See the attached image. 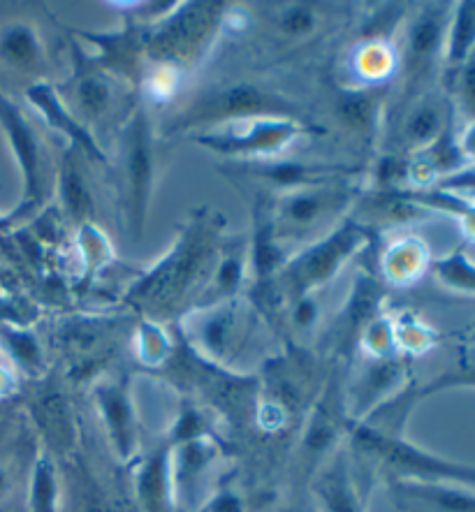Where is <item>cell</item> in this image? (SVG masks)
I'll use <instances>...</instances> for the list:
<instances>
[{"label": "cell", "instance_id": "d6a6232c", "mask_svg": "<svg viewBox=\"0 0 475 512\" xmlns=\"http://www.w3.org/2000/svg\"><path fill=\"white\" fill-rule=\"evenodd\" d=\"M469 334V339H471V343H466V346H475V325L471 327V332H466Z\"/></svg>", "mask_w": 475, "mask_h": 512}, {"label": "cell", "instance_id": "9a60e30c", "mask_svg": "<svg viewBox=\"0 0 475 512\" xmlns=\"http://www.w3.org/2000/svg\"><path fill=\"white\" fill-rule=\"evenodd\" d=\"M170 450L153 452L137 473V499L142 512H172Z\"/></svg>", "mask_w": 475, "mask_h": 512}, {"label": "cell", "instance_id": "52a82bcc", "mask_svg": "<svg viewBox=\"0 0 475 512\" xmlns=\"http://www.w3.org/2000/svg\"><path fill=\"white\" fill-rule=\"evenodd\" d=\"M348 394L341 392L339 383L325 387L299 445V462L304 473H316L318 466L327 464V457H334V443L343 427H350L348 420Z\"/></svg>", "mask_w": 475, "mask_h": 512}, {"label": "cell", "instance_id": "5bb4252c", "mask_svg": "<svg viewBox=\"0 0 475 512\" xmlns=\"http://www.w3.org/2000/svg\"><path fill=\"white\" fill-rule=\"evenodd\" d=\"M313 489L323 512H367V503L343 452H334V457L318 473Z\"/></svg>", "mask_w": 475, "mask_h": 512}, {"label": "cell", "instance_id": "f1b7e54d", "mask_svg": "<svg viewBox=\"0 0 475 512\" xmlns=\"http://www.w3.org/2000/svg\"><path fill=\"white\" fill-rule=\"evenodd\" d=\"M292 320H295V325L299 329H311L316 325L318 320V302L316 297L311 295H302L295 299V306H292Z\"/></svg>", "mask_w": 475, "mask_h": 512}, {"label": "cell", "instance_id": "4dcf8cb0", "mask_svg": "<svg viewBox=\"0 0 475 512\" xmlns=\"http://www.w3.org/2000/svg\"><path fill=\"white\" fill-rule=\"evenodd\" d=\"M459 149H462L464 158L469 160V165H475V121L469 123V128L459 137Z\"/></svg>", "mask_w": 475, "mask_h": 512}, {"label": "cell", "instance_id": "d6986e66", "mask_svg": "<svg viewBox=\"0 0 475 512\" xmlns=\"http://www.w3.org/2000/svg\"><path fill=\"white\" fill-rule=\"evenodd\" d=\"M0 58L19 70H33L42 63V42L28 24H10L0 31Z\"/></svg>", "mask_w": 475, "mask_h": 512}, {"label": "cell", "instance_id": "cb8c5ba5", "mask_svg": "<svg viewBox=\"0 0 475 512\" xmlns=\"http://www.w3.org/2000/svg\"><path fill=\"white\" fill-rule=\"evenodd\" d=\"M431 269H434L436 279L445 288L464 292V295H475V262L466 255L464 248H455L445 258L436 260Z\"/></svg>", "mask_w": 475, "mask_h": 512}, {"label": "cell", "instance_id": "30bf717a", "mask_svg": "<svg viewBox=\"0 0 475 512\" xmlns=\"http://www.w3.org/2000/svg\"><path fill=\"white\" fill-rule=\"evenodd\" d=\"M390 489L404 512H475V489L455 482L390 480Z\"/></svg>", "mask_w": 475, "mask_h": 512}, {"label": "cell", "instance_id": "1f68e13d", "mask_svg": "<svg viewBox=\"0 0 475 512\" xmlns=\"http://www.w3.org/2000/svg\"><path fill=\"white\" fill-rule=\"evenodd\" d=\"M12 492V475H10V468L0 464V503H3L7 496Z\"/></svg>", "mask_w": 475, "mask_h": 512}, {"label": "cell", "instance_id": "7c38bea8", "mask_svg": "<svg viewBox=\"0 0 475 512\" xmlns=\"http://www.w3.org/2000/svg\"><path fill=\"white\" fill-rule=\"evenodd\" d=\"M202 119L209 123H232L241 119H255V116H283V105L253 86L239 84L232 89L218 93L214 100H207L200 109ZM197 116V119H200Z\"/></svg>", "mask_w": 475, "mask_h": 512}, {"label": "cell", "instance_id": "7402d4cb", "mask_svg": "<svg viewBox=\"0 0 475 512\" xmlns=\"http://www.w3.org/2000/svg\"><path fill=\"white\" fill-rule=\"evenodd\" d=\"M38 415L42 429L54 443V448H68L72 441V411L58 392H47L40 397Z\"/></svg>", "mask_w": 475, "mask_h": 512}, {"label": "cell", "instance_id": "9c48e42d", "mask_svg": "<svg viewBox=\"0 0 475 512\" xmlns=\"http://www.w3.org/2000/svg\"><path fill=\"white\" fill-rule=\"evenodd\" d=\"M348 193L336 186H311L292 190L279 202L276 225L283 232H304L346 207Z\"/></svg>", "mask_w": 475, "mask_h": 512}, {"label": "cell", "instance_id": "4316f807", "mask_svg": "<svg viewBox=\"0 0 475 512\" xmlns=\"http://www.w3.org/2000/svg\"><path fill=\"white\" fill-rule=\"evenodd\" d=\"M279 28L290 38H302L316 28V12L309 5H292L279 14Z\"/></svg>", "mask_w": 475, "mask_h": 512}, {"label": "cell", "instance_id": "2e32d148", "mask_svg": "<svg viewBox=\"0 0 475 512\" xmlns=\"http://www.w3.org/2000/svg\"><path fill=\"white\" fill-rule=\"evenodd\" d=\"M28 100H31L33 105L40 109V114L45 116L51 126L68 135L70 140L75 142L77 149H84L86 153H91V156L102 160V153H100L98 146H95L89 130H86L79 121L72 119L70 112L63 107L61 98H58L56 91L51 89V86H47V84L33 86V89L28 91Z\"/></svg>", "mask_w": 475, "mask_h": 512}, {"label": "cell", "instance_id": "4fadbf2b", "mask_svg": "<svg viewBox=\"0 0 475 512\" xmlns=\"http://www.w3.org/2000/svg\"><path fill=\"white\" fill-rule=\"evenodd\" d=\"M353 170L341 165H309L297 163V160H262V163L248 165L246 174L255 179L267 181V184L279 188H311V186H327L330 181L346 177Z\"/></svg>", "mask_w": 475, "mask_h": 512}, {"label": "cell", "instance_id": "3957f363", "mask_svg": "<svg viewBox=\"0 0 475 512\" xmlns=\"http://www.w3.org/2000/svg\"><path fill=\"white\" fill-rule=\"evenodd\" d=\"M452 5H425L411 19L404 38L401 72H404L406 98H418L436 72L443 70L445 38H448Z\"/></svg>", "mask_w": 475, "mask_h": 512}, {"label": "cell", "instance_id": "f546056e", "mask_svg": "<svg viewBox=\"0 0 475 512\" xmlns=\"http://www.w3.org/2000/svg\"><path fill=\"white\" fill-rule=\"evenodd\" d=\"M209 512H244V501L239 499L237 494L232 492H223L214 496V501H211Z\"/></svg>", "mask_w": 475, "mask_h": 512}, {"label": "cell", "instance_id": "ba28073f", "mask_svg": "<svg viewBox=\"0 0 475 512\" xmlns=\"http://www.w3.org/2000/svg\"><path fill=\"white\" fill-rule=\"evenodd\" d=\"M408 107L401 123V146L406 151H425L455 128V105L443 91H425Z\"/></svg>", "mask_w": 475, "mask_h": 512}, {"label": "cell", "instance_id": "44dd1931", "mask_svg": "<svg viewBox=\"0 0 475 512\" xmlns=\"http://www.w3.org/2000/svg\"><path fill=\"white\" fill-rule=\"evenodd\" d=\"M77 146H72L68 156L63 160L61 167V197L65 204V211L68 216L75 218V221H84L86 216H91L93 211V200H91V188L86 186L84 170L75 158Z\"/></svg>", "mask_w": 475, "mask_h": 512}, {"label": "cell", "instance_id": "e0dca14e", "mask_svg": "<svg viewBox=\"0 0 475 512\" xmlns=\"http://www.w3.org/2000/svg\"><path fill=\"white\" fill-rule=\"evenodd\" d=\"M475 47V0L457 3L450 14L448 38H445L443 82L466 61Z\"/></svg>", "mask_w": 475, "mask_h": 512}, {"label": "cell", "instance_id": "5b68a950", "mask_svg": "<svg viewBox=\"0 0 475 512\" xmlns=\"http://www.w3.org/2000/svg\"><path fill=\"white\" fill-rule=\"evenodd\" d=\"M0 128L5 130L7 142H10V149L19 163L21 179H24V197H21V204L14 216L31 214L45 200V153H42L38 133L28 123L24 112L3 93H0ZM14 216L7 218V221H14Z\"/></svg>", "mask_w": 475, "mask_h": 512}, {"label": "cell", "instance_id": "603a6c76", "mask_svg": "<svg viewBox=\"0 0 475 512\" xmlns=\"http://www.w3.org/2000/svg\"><path fill=\"white\" fill-rule=\"evenodd\" d=\"M445 93L450 95L455 114L466 119V123L475 121V47L466 61L445 79Z\"/></svg>", "mask_w": 475, "mask_h": 512}, {"label": "cell", "instance_id": "6da1fadb", "mask_svg": "<svg viewBox=\"0 0 475 512\" xmlns=\"http://www.w3.org/2000/svg\"><path fill=\"white\" fill-rule=\"evenodd\" d=\"M350 436H353V448L385 468L390 480L455 482V485L475 489V464L452 462V459L434 455L406 441L401 431H387L374 424L357 422L350 429Z\"/></svg>", "mask_w": 475, "mask_h": 512}, {"label": "cell", "instance_id": "484cf974", "mask_svg": "<svg viewBox=\"0 0 475 512\" xmlns=\"http://www.w3.org/2000/svg\"><path fill=\"white\" fill-rule=\"evenodd\" d=\"M109 102V86L105 79L100 77H84L77 86V107L84 119H98V116L107 109Z\"/></svg>", "mask_w": 475, "mask_h": 512}, {"label": "cell", "instance_id": "277c9868", "mask_svg": "<svg viewBox=\"0 0 475 512\" xmlns=\"http://www.w3.org/2000/svg\"><path fill=\"white\" fill-rule=\"evenodd\" d=\"M123 177L128 190V228L140 239L153 186V135L144 109L130 116L123 133Z\"/></svg>", "mask_w": 475, "mask_h": 512}, {"label": "cell", "instance_id": "8fae6325", "mask_svg": "<svg viewBox=\"0 0 475 512\" xmlns=\"http://www.w3.org/2000/svg\"><path fill=\"white\" fill-rule=\"evenodd\" d=\"M95 404H98V413L105 422V431L116 455L121 459L135 457L140 438H137V418L128 383L123 380L102 383L95 390Z\"/></svg>", "mask_w": 475, "mask_h": 512}, {"label": "cell", "instance_id": "83f0119b", "mask_svg": "<svg viewBox=\"0 0 475 512\" xmlns=\"http://www.w3.org/2000/svg\"><path fill=\"white\" fill-rule=\"evenodd\" d=\"M241 274H244V260H241V255H228V258L218 265L216 272L214 285L218 288V295H230V292L239 285Z\"/></svg>", "mask_w": 475, "mask_h": 512}, {"label": "cell", "instance_id": "8992f818", "mask_svg": "<svg viewBox=\"0 0 475 512\" xmlns=\"http://www.w3.org/2000/svg\"><path fill=\"white\" fill-rule=\"evenodd\" d=\"M364 241V230L357 228L355 223H346L336 230L332 237L318 241L309 251H304L299 258L288 267L290 295L302 297L311 295L318 285H323L327 279L339 272V267L355 253V248Z\"/></svg>", "mask_w": 475, "mask_h": 512}, {"label": "cell", "instance_id": "ac0fdd59", "mask_svg": "<svg viewBox=\"0 0 475 512\" xmlns=\"http://www.w3.org/2000/svg\"><path fill=\"white\" fill-rule=\"evenodd\" d=\"M197 327V346L214 360L228 362L237 350V316L232 309H216L202 318Z\"/></svg>", "mask_w": 475, "mask_h": 512}, {"label": "cell", "instance_id": "d4e9b609", "mask_svg": "<svg viewBox=\"0 0 475 512\" xmlns=\"http://www.w3.org/2000/svg\"><path fill=\"white\" fill-rule=\"evenodd\" d=\"M28 503H31V512H58V480L54 462L47 455H42L33 466Z\"/></svg>", "mask_w": 475, "mask_h": 512}, {"label": "cell", "instance_id": "7a4b0ae2", "mask_svg": "<svg viewBox=\"0 0 475 512\" xmlns=\"http://www.w3.org/2000/svg\"><path fill=\"white\" fill-rule=\"evenodd\" d=\"M304 133L309 130L288 116H255V119H241L211 128L197 135L195 142L221 156L269 160L272 153H279Z\"/></svg>", "mask_w": 475, "mask_h": 512}, {"label": "cell", "instance_id": "ffe728a7", "mask_svg": "<svg viewBox=\"0 0 475 512\" xmlns=\"http://www.w3.org/2000/svg\"><path fill=\"white\" fill-rule=\"evenodd\" d=\"M450 390H475V346H464L459 350L455 364L443 373H438L429 383L420 387H411L415 404L438 392Z\"/></svg>", "mask_w": 475, "mask_h": 512}]
</instances>
